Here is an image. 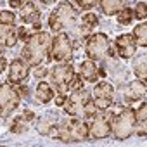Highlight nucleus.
I'll return each instance as SVG.
<instances>
[{
	"mask_svg": "<svg viewBox=\"0 0 147 147\" xmlns=\"http://www.w3.org/2000/svg\"><path fill=\"white\" fill-rule=\"evenodd\" d=\"M21 104V95L18 87H14L9 80L0 82V118H9Z\"/></svg>",
	"mask_w": 147,
	"mask_h": 147,
	"instance_id": "obj_6",
	"label": "nucleus"
},
{
	"mask_svg": "<svg viewBox=\"0 0 147 147\" xmlns=\"http://www.w3.org/2000/svg\"><path fill=\"white\" fill-rule=\"evenodd\" d=\"M145 94H147V87H145V80H135L131 83H128V87L123 90V99L125 102H138V100H144L145 99Z\"/></svg>",
	"mask_w": 147,
	"mask_h": 147,
	"instance_id": "obj_15",
	"label": "nucleus"
},
{
	"mask_svg": "<svg viewBox=\"0 0 147 147\" xmlns=\"http://www.w3.org/2000/svg\"><path fill=\"white\" fill-rule=\"evenodd\" d=\"M55 138L61 140L62 144H71V142H85L88 140V121L82 118H66L59 123Z\"/></svg>",
	"mask_w": 147,
	"mask_h": 147,
	"instance_id": "obj_2",
	"label": "nucleus"
},
{
	"mask_svg": "<svg viewBox=\"0 0 147 147\" xmlns=\"http://www.w3.org/2000/svg\"><path fill=\"white\" fill-rule=\"evenodd\" d=\"M50 47H52L50 33L36 31V33L30 35V38L24 42V47L21 50V59L30 67L42 66L47 59H50Z\"/></svg>",
	"mask_w": 147,
	"mask_h": 147,
	"instance_id": "obj_1",
	"label": "nucleus"
},
{
	"mask_svg": "<svg viewBox=\"0 0 147 147\" xmlns=\"http://www.w3.org/2000/svg\"><path fill=\"white\" fill-rule=\"evenodd\" d=\"M131 36H133V40H135L137 47L145 49V47H147V23H145V21H142L138 26H135V30H133Z\"/></svg>",
	"mask_w": 147,
	"mask_h": 147,
	"instance_id": "obj_22",
	"label": "nucleus"
},
{
	"mask_svg": "<svg viewBox=\"0 0 147 147\" xmlns=\"http://www.w3.org/2000/svg\"><path fill=\"white\" fill-rule=\"evenodd\" d=\"M145 18H147V5H145V2H138L133 11V19L145 21Z\"/></svg>",
	"mask_w": 147,
	"mask_h": 147,
	"instance_id": "obj_26",
	"label": "nucleus"
},
{
	"mask_svg": "<svg viewBox=\"0 0 147 147\" xmlns=\"http://www.w3.org/2000/svg\"><path fill=\"white\" fill-rule=\"evenodd\" d=\"M73 2H75L82 11H90L99 4V0H73Z\"/></svg>",
	"mask_w": 147,
	"mask_h": 147,
	"instance_id": "obj_29",
	"label": "nucleus"
},
{
	"mask_svg": "<svg viewBox=\"0 0 147 147\" xmlns=\"http://www.w3.org/2000/svg\"><path fill=\"white\" fill-rule=\"evenodd\" d=\"M57 126H59V121L57 118L47 114L43 118H40L36 121V130L40 135H49V137H55V131H57Z\"/></svg>",
	"mask_w": 147,
	"mask_h": 147,
	"instance_id": "obj_17",
	"label": "nucleus"
},
{
	"mask_svg": "<svg viewBox=\"0 0 147 147\" xmlns=\"http://www.w3.org/2000/svg\"><path fill=\"white\" fill-rule=\"evenodd\" d=\"M75 75L76 71L71 62H55V66L49 71L52 88L57 92H67V85Z\"/></svg>",
	"mask_w": 147,
	"mask_h": 147,
	"instance_id": "obj_8",
	"label": "nucleus"
},
{
	"mask_svg": "<svg viewBox=\"0 0 147 147\" xmlns=\"http://www.w3.org/2000/svg\"><path fill=\"white\" fill-rule=\"evenodd\" d=\"M73 52H75V45L67 33L61 31L55 33L52 38V47H50V59L55 62H71Z\"/></svg>",
	"mask_w": 147,
	"mask_h": 147,
	"instance_id": "obj_7",
	"label": "nucleus"
},
{
	"mask_svg": "<svg viewBox=\"0 0 147 147\" xmlns=\"http://www.w3.org/2000/svg\"><path fill=\"white\" fill-rule=\"evenodd\" d=\"M0 23L2 24H14L16 23V14L11 11H2L0 12Z\"/></svg>",
	"mask_w": 147,
	"mask_h": 147,
	"instance_id": "obj_30",
	"label": "nucleus"
},
{
	"mask_svg": "<svg viewBox=\"0 0 147 147\" xmlns=\"http://www.w3.org/2000/svg\"><path fill=\"white\" fill-rule=\"evenodd\" d=\"M18 28L14 24H2L0 23V47H14L18 43Z\"/></svg>",
	"mask_w": 147,
	"mask_h": 147,
	"instance_id": "obj_16",
	"label": "nucleus"
},
{
	"mask_svg": "<svg viewBox=\"0 0 147 147\" xmlns=\"http://www.w3.org/2000/svg\"><path fill=\"white\" fill-rule=\"evenodd\" d=\"M28 76H30V66H28L21 57L11 61L9 67H7V78H9V82H11L12 85L23 83Z\"/></svg>",
	"mask_w": 147,
	"mask_h": 147,
	"instance_id": "obj_12",
	"label": "nucleus"
},
{
	"mask_svg": "<svg viewBox=\"0 0 147 147\" xmlns=\"http://www.w3.org/2000/svg\"><path fill=\"white\" fill-rule=\"evenodd\" d=\"M5 67H7V59L2 55V57H0V73L5 71Z\"/></svg>",
	"mask_w": 147,
	"mask_h": 147,
	"instance_id": "obj_36",
	"label": "nucleus"
},
{
	"mask_svg": "<svg viewBox=\"0 0 147 147\" xmlns=\"http://www.w3.org/2000/svg\"><path fill=\"white\" fill-rule=\"evenodd\" d=\"M114 114L107 111H97L95 116L88 123V137L95 140H102L111 137V123Z\"/></svg>",
	"mask_w": 147,
	"mask_h": 147,
	"instance_id": "obj_9",
	"label": "nucleus"
},
{
	"mask_svg": "<svg viewBox=\"0 0 147 147\" xmlns=\"http://www.w3.org/2000/svg\"><path fill=\"white\" fill-rule=\"evenodd\" d=\"M35 95H36V99H38V102H40V104H49V102L54 99L55 90L52 88V85H50V83H47V82H43V80H42V82L36 85Z\"/></svg>",
	"mask_w": 147,
	"mask_h": 147,
	"instance_id": "obj_20",
	"label": "nucleus"
},
{
	"mask_svg": "<svg viewBox=\"0 0 147 147\" xmlns=\"http://www.w3.org/2000/svg\"><path fill=\"white\" fill-rule=\"evenodd\" d=\"M19 18L24 24H35V23H40V11L33 2H26L19 9Z\"/></svg>",
	"mask_w": 147,
	"mask_h": 147,
	"instance_id": "obj_18",
	"label": "nucleus"
},
{
	"mask_svg": "<svg viewBox=\"0 0 147 147\" xmlns=\"http://www.w3.org/2000/svg\"><path fill=\"white\" fill-rule=\"evenodd\" d=\"M90 92L83 87L76 92H71V95L66 99V104L62 106L67 116H73V118H82L85 119V107H87V102L90 100Z\"/></svg>",
	"mask_w": 147,
	"mask_h": 147,
	"instance_id": "obj_10",
	"label": "nucleus"
},
{
	"mask_svg": "<svg viewBox=\"0 0 147 147\" xmlns=\"http://www.w3.org/2000/svg\"><path fill=\"white\" fill-rule=\"evenodd\" d=\"M76 19H78V9L73 5L71 2L64 0V2L57 4V7L50 12L49 26H50L52 31L61 33V31H66V30L75 26Z\"/></svg>",
	"mask_w": 147,
	"mask_h": 147,
	"instance_id": "obj_3",
	"label": "nucleus"
},
{
	"mask_svg": "<svg viewBox=\"0 0 147 147\" xmlns=\"http://www.w3.org/2000/svg\"><path fill=\"white\" fill-rule=\"evenodd\" d=\"M28 38H30V35H28L26 28H18V40H23V42H26Z\"/></svg>",
	"mask_w": 147,
	"mask_h": 147,
	"instance_id": "obj_35",
	"label": "nucleus"
},
{
	"mask_svg": "<svg viewBox=\"0 0 147 147\" xmlns=\"http://www.w3.org/2000/svg\"><path fill=\"white\" fill-rule=\"evenodd\" d=\"M135 118H137V125H145V118H147V104L142 100L140 107L135 111Z\"/></svg>",
	"mask_w": 147,
	"mask_h": 147,
	"instance_id": "obj_28",
	"label": "nucleus"
},
{
	"mask_svg": "<svg viewBox=\"0 0 147 147\" xmlns=\"http://www.w3.org/2000/svg\"><path fill=\"white\" fill-rule=\"evenodd\" d=\"M85 82H83V78L78 75V73H76V75L75 76H73V80L69 82V85H67V92H76V90H80V88H83L85 85H83Z\"/></svg>",
	"mask_w": 147,
	"mask_h": 147,
	"instance_id": "obj_27",
	"label": "nucleus"
},
{
	"mask_svg": "<svg viewBox=\"0 0 147 147\" xmlns=\"http://www.w3.org/2000/svg\"><path fill=\"white\" fill-rule=\"evenodd\" d=\"M40 2H43V4H47V5H50V4H55L57 0H40Z\"/></svg>",
	"mask_w": 147,
	"mask_h": 147,
	"instance_id": "obj_37",
	"label": "nucleus"
},
{
	"mask_svg": "<svg viewBox=\"0 0 147 147\" xmlns=\"http://www.w3.org/2000/svg\"><path fill=\"white\" fill-rule=\"evenodd\" d=\"M0 57H2V52H0Z\"/></svg>",
	"mask_w": 147,
	"mask_h": 147,
	"instance_id": "obj_38",
	"label": "nucleus"
},
{
	"mask_svg": "<svg viewBox=\"0 0 147 147\" xmlns=\"http://www.w3.org/2000/svg\"><path fill=\"white\" fill-rule=\"evenodd\" d=\"M66 99H67V95L64 94V92H57V95H54V102H55V106L57 107H62L64 104H66Z\"/></svg>",
	"mask_w": 147,
	"mask_h": 147,
	"instance_id": "obj_31",
	"label": "nucleus"
},
{
	"mask_svg": "<svg viewBox=\"0 0 147 147\" xmlns=\"http://www.w3.org/2000/svg\"><path fill=\"white\" fill-rule=\"evenodd\" d=\"M116 19H118V23H119V24L128 26V24L133 21V9H130V7L126 5L125 9H121V11L116 14Z\"/></svg>",
	"mask_w": 147,
	"mask_h": 147,
	"instance_id": "obj_24",
	"label": "nucleus"
},
{
	"mask_svg": "<svg viewBox=\"0 0 147 147\" xmlns=\"http://www.w3.org/2000/svg\"><path fill=\"white\" fill-rule=\"evenodd\" d=\"M28 128H30V121H28L26 118H23V114L18 116V118L12 121V125H11V131H12V133H24Z\"/></svg>",
	"mask_w": 147,
	"mask_h": 147,
	"instance_id": "obj_23",
	"label": "nucleus"
},
{
	"mask_svg": "<svg viewBox=\"0 0 147 147\" xmlns=\"http://www.w3.org/2000/svg\"><path fill=\"white\" fill-rule=\"evenodd\" d=\"M131 67H133V73L138 80H145V76H147V55L145 54L133 55Z\"/></svg>",
	"mask_w": 147,
	"mask_h": 147,
	"instance_id": "obj_21",
	"label": "nucleus"
},
{
	"mask_svg": "<svg viewBox=\"0 0 147 147\" xmlns=\"http://www.w3.org/2000/svg\"><path fill=\"white\" fill-rule=\"evenodd\" d=\"M33 75H35L38 80H42V78H45V76L49 75V69H47V67H42V66H36V69H35Z\"/></svg>",
	"mask_w": 147,
	"mask_h": 147,
	"instance_id": "obj_32",
	"label": "nucleus"
},
{
	"mask_svg": "<svg viewBox=\"0 0 147 147\" xmlns=\"http://www.w3.org/2000/svg\"><path fill=\"white\" fill-rule=\"evenodd\" d=\"M99 26V18L95 16V14H92V12H87L85 16H82V28H85V30H94V28H97Z\"/></svg>",
	"mask_w": 147,
	"mask_h": 147,
	"instance_id": "obj_25",
	"label": "nucleus"
},
{
	"mask_svg": "<svg viewBox=\"0 0 147 147\" xmlns=\"http://www.w3.org/2000/svg\"><path fill=\"white\" fill-rule=\"evenodd\" d=\"M18 87V92H19V95H21V99H28L30 97V88L28 87H24V85H16Z\"/></svg>",
	"mask_w": 147,
	"mask_h": 147,
	"instance_id": "obj_33",
	"label": "nucleus"
},
{
	"mask_svg": "<svg viewBox=\"0 0 147 147\" xmlns=\"http://www.w3.org/2000/svg\"><path fill=\"white\" fill-rule=\"evenodd\" d=\"M137 128V118H135V111L131 107L123 109L121 113H118L113 118L111 123V135L116 140H126L135 133Z\"/></svg>",
	"mask_w": 147,
	"mask_h": 147,
	"instance_id": "obj_5",
	"label": "nucleus"
},
{
	"mask_svg": "<svg viewBox=\"0 0 147 147\" xmlns=\"http://www.w3.org/2000/svg\"><path fill=\"white\" fill-rule=\"evenodd\" d=\"M85 54H87L88 59H92L95 62L114 55L109 36L106 33H100V31L99 33H90L85 38Z\"/></svg>",
	"mask_w": 147,
	"mask_h": 147,
	"instance_id": "obj_4",
	"label": "nucleus"
},
{
	"mask_svg": "<svg viewBox=\"0 0 147 147\" xmlns=\"http://www.w3.org/2000/svg\"><path fill=\"white\" fill-rule=\"evenodd\" d=\"M26 2H30V0H9V5L12 9H21Z\"/></svg>",
	"mask_w": 147,
	"mask_h": 147,
	"instance_id": "obj_34",
	"label": "nucleus"
},
{
	"mask_svg": "<svg viewBox=\"0 0 147 147\" xmlns=\"http://www.w3.org/2000/svg\"><path fill=\"white\" fill-rule=\"evenodd\" d=\"M94 87V102L99 111H107L114 100V87L107 82H95Z\"/></svg>",
	"mask_w": 147,
	"mask_h": 147,
	"instance_id": "obj_11",
	"label": "nucleus"
},
{
	"mask_svg": "<svg viewBox=\"0 0 147 147\" xmlns=\"http://www.w3.org/2000/svg\"><path fill=\"white\" fill-rule=\"evenodd\" d=\"M99 5L106 16H116L121 9L128 5V0H99Z\"/></svg>",
	"mask_w": 147,
	"mask_h": 147,
	"instance_id": "obj_19",
	"label": "nucleus"
},
{
	"mask_svg": "<svg viewBox=\"0 0 147 147\" xmlns=\"http://www.w3.org/2000/svg\"><path fill=\"white\" fill-rule=\"evenodd\" d=\"M78 75L83 78V82H88V83H95L99 82V78L106 76V71L100 69L97 66L95 61L92 59H85L82 64H80V71H78Z\"/></svg>",
	"mask_w": 147,
	"mask_h": 147,
	"instance_id": "obj_13",
	"label": "nucleus"
},
{
	"mask_svg": "<svg viewBox=\"0 0 147 147\" xmlns=\"http://www.w3.org/2000/svg\"><path fill=\"white\" fill-rule=\"evenodd\" d=\"M114 45H116V52H118V55L121 59H130V57H133L137 54V43H135L133 36L128 35V33L119 35L116 38Z\"/></svg>",
	"mask_w": 147,
	"mask_h": 147,
	"instance_id": "obj_14",
	"label": "nucleus"
}]
</instances>
